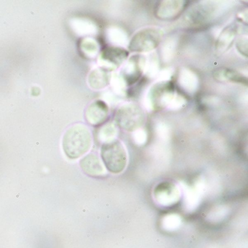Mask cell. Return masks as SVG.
Listing matches in <instances>:
<instances>
[{
	"mask_svg": "<svg viewBox=\"0 0 248 248\" xmlns=\"http://www.w3.org/2000/svg\"><path fill=\"white\" fill-rule=\"evenodd\" d=\"M92 145L91 131L83 124L71 127L63 136V149L69 159H75L86 154Z\"/></svg>",
	"mask_w": 248,
	"mask_h": 248,
	"instance_id": "cell-1",
	"label": "cell"
},
{
	"mask_svg": "<svg viewBox=\"0 0 248 248\" xmlns=\"http://www.w3.org/2000/svg\"><path fill=\"white\" fill-rule=\"evenodd\" d=\"M101 156L104 165L112 173H120L127 166V152L123 143L117 139L102 145Z\"/></svg>",
	"mask_w": 248,
	"mask_h": 248,
	"instance_id": "cell-2",
	"label": "cell"
},
{
	"mask_svg": "<svg viewBox=\"0 0 248 248\" xmlns=\"http://www.w3.org/2000/svg\"><path fill=\"white\" fill-rule=\"evenodd\" d=\"M146 115L142 107L135 103L123 104L117 109L115 122L117 125L127 132H135L144 124Z\"/></svg>",
	"mask_w": 248,
	"mask_h": 248,
	"instance_id": "cell-3",
	"label": "cell"
},
{
	"mask_svg": "<svg viewBox=\"0 0 248 248\" xmlns=\"http://www.w3.org/2000/svg\"><path fill=\"white\" fill-rule=\"evenodd\" d=\"M164 33L160 29L147 27L138 31L129 43V50L137 53L152 51L158 47L163 38Z\"/></svg>",
	"mask_w": 248,
	"mask_h": 248,
	"instance_id": "cell-4",
	"label": "cell"
},
{
	"mask_svg": "<svg viewBox=\"0 0 248 248\" xmlns=\"http://www.w3.org/2000/svg\"><path fill=\"white\" fill-rule=\"evenodd\" d=\"M175 88L171 81H161L152 85L146 96V103L151 109H161L172 104Z\"/></svg>",
	"mask_w": 248,
	"mask_h": 248,
	"instance_id": "cell-5",
	"label": "cell"
},
{
	"mask_svg": "<svg viewBox=\"0 0 248 248\" xmlns=\"http://www.w3.org/2000/svg\"><path fill=\"white\" fill-rule=\"evenodd\" d=\"M146 59L140 55H135L127 60L120 75L124 85L130 86L136 83L143 75Z\"/></svg>",
	"mask_w": 248,
	"mask_h": 248,
	"instance_id": "cell-6",
	"label": "cell"
},
{
	"mask_svg": "<svg viewBox=\"0 0 248 248\" xmlns=\"http://www.w3.org/2000/svg\"><path fill=\"white\" fill-rule=\"evenodd\" d=\"M129 53L121 47H107L103 50L100 56V63L103 69L114 71L118 69L127 60Z\"/></svg>",
	"mask_w": 248,
	"mask_h": 248,
	"instance_id": "cell-7",
	"label": "cell"
},
{
	"mask_svg": "<svg viewBox=\"0 0 248 248\" xmlns=\"http://www.w3.org/2000/svg\"><path fill=\"white\" fill-rule=\"evenodd\" d=\"M108 107L104 101H95L87 108L85 117L87 121L93 126L104 124L108 117Z\"/></svg>",
	"mask_w": 248,
	"mask_h": 248,
	"instance_id": "cell-8",
	"label": "cell"
},
{
	"mask_svg": "<svg viewBox=\"0 0 248 248\" xmlns=\"http://www.w3.org/2000/svg\"><path fill=\"white\" fill-rule=\"evenodd\" d=\"M80 167L83 172L89 176L100 177L106 175L105 167L98 155L95 154H89L82 158Z\"/></svg>",
	"mask_w": 248,
	"mask_h": 248,
	"instance_id": "cell-9",
	"label": "cell"
},
{
	"mask_svg": "<svg viewBox=\"0 0 248 248\" xmlns=\"http://www.w3.org/2000/svg\"><path fill=\"white\" fill-rule=\"evenodd\" d=\"M184 7V1H164L156 10V16L162 20L171 19L179 15Z\"/></svg>",
	"mask_w": 248,
	"mask_h": 248,
	"instance_id": "cell-10",
	"label": "cell"
},
{
	"mask_svg": "<svg viewBox=\"0 0 248 248\" xmlns=\"http://www.w3.org/2000/svg\"><path fill=\"white\" fill-rule=\"evenodd\" d=\"M213 76L220 82H229L247 85L248 79L236 71L228 68H220L215 71Z\"/></svg>",
	"mask_w": 248,
	"mask_h": 248,
	"instance_id": "cell-11",
	"label": "cell"
},
{
	"mask_svg": "<svg viewBox=\"0 0 248 248\" xmlns=\"http://www.w3.org/2000/svg\"><path fill=\"white\" fill-rule=\"evenodd\" d=\"M111 75L108 71L100 68L91 72L89 76V84L93 88L102 89L109 84Z\"/></svg>",
	"mask_w": 248,
	"mask_h": 248,
	"instance_id": "cell-12",
	"label": "cell"
},
{
	"mask_svg": "<svg viewBox=\"0 0 248 248\" xmlns=\"http://www.w3.org/2000/svg\"><path fill=\"white\" fill-rule=\"evenodd\" d=\"M236 34V28L233 26L227 27L226 30H223V32L219 36L217 44H216L217 51L224 52L229 50V47L232 46V43L234 41Z\"/></svg>",
	"mask_w": 248,
	"mask_h": 248,
	"instance_id": "cell-13",
	"label": "cell"
},
{
	"mask_svg": "<svg viewBox=\"0 0 248 248\" xmlns=\"http://www.w3.org/2000/svg\"><path fill=\"white\" fill-rule=\"evenodd\" d=\"M158 192L162 193V194L156 193L157 200L160 201L162 204H173L174 202L178 200H177L178 197V190L169 184L168 185L167 184L165 186H161V188L158 189Z\"/></svg>",
	"mask_w": 248,
	"mask_h": 248,
	"instance_id": "cell-14",
	"label": "cell"
},
{
	"mask_svg": "<svg viewBox=\"0 0 248 248\" xmlns=\"http://www.w3.org/2000/svg\"><path fill=\"white\" fill-rule=\"evenodd\" d=\"M179 82L181 86L187 92H191L197 88V76L191 71L184 69L180 75Z\"/></svg>",
	"mask_w": 248,
	"mask_h": 248,
	"instance_id": "cell-15",
	"label": "cell"
},
{
	"mask_svg": "<svg viewBox=\"0 0 248 248\" xmlns=\"http://www.w3.org/2000/svg\"><path fill=\"white\" fill-rule=\"evenodd\" d=\"M117 132L115 125L111 123H108L99 130L98 139L104 143H108L115 139Z\"/></svg>",
	"mask_w": 248,
	"mask_h": 248,
	"instance_id": "cell-16",
	"label": "cell"
},
{
	"mask_svg": "<svg viewBox=\"0 0 248 248\" xmlns=\"http://www.w3.org/2000/svg\"><path fill=\"white\" fill-rule=\"evenodd\" d=\"M82 48L88 56H94L98 51V43L95 40L88 38L84 40L82 44Z\"/></svg>",
	"mask_w": 248,
	"mask_h": 248,
	"instance_id": "cell-17",
	"label": "cell"
}]
</instances>
